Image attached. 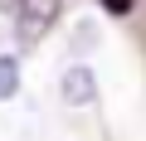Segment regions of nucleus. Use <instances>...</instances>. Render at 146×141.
<instances>
[{"label":"nucleus","mask_w":146,"mask_h":141,"mask_svg":"<svg viewBox=\"0 0 146 141\" xmlns=\"http://www.w3.org/2000/svg\"><path fill=\"white\" fill-rule=\"evenodd\" d=\"M15 88H20V58L15 54H0V102L15 97Z\"/></svg>","instance_id":"3"},{"label":"nucleus","mask_w":146,"mask_h":141,"mask_svg":"<svg viewBox=\"0 0 146 141\" xmlns=\"http://www.w3.org/2000/svg\"><path fill=\"white\" fill-rule=\"evenodd\" d=\"M131 5H136V0H102V10H112V15H127Z\"/></svg>","instance_id":"4"},{"label":"nucleus","mask_w":146,"mask_h":141,"mask_svg":"<svg viewBox=\"0 0 146 141\" xmlns=\"http://www.w3.org/2000/svg\"><path fill=\"white\" fill-rule=\"evenodd\" d=\"M63 102H73V107L98 102V78L88 73V68H68L63 73Z\"/></svg>","instance_id":"2"},{"label":"nucleus","mask_w":146,"mask_h":141,"mask_svg":"<svg viewBox=\"0 0 146 141\" xmlns=\"http://www.w3.org/2000/svg\"><path fill=\"white\" fill-rule=\"evenodd\" d=\"M15 15H20V20H15L20 39H39V34L54 24V15H58V0H20Z\"/></svg>","instance_id":"1"}]
</instances>
